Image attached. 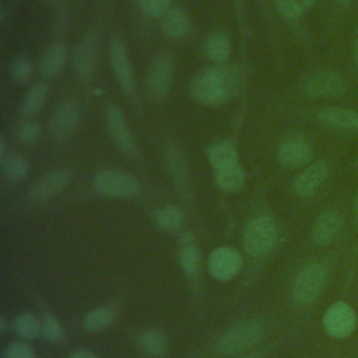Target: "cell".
Masks as SVG:
<instances>
[{
  "label": "cell",
  "mask_w": 358,
  "mask_h": 358,
  "mask_svg": "<svg viewBox=\"0 0 358 358\" xmlns=\"http://www.w3.org/2000/svg\"><path fill=\"white\" fill-rule=\"evenodd\" d=\"M238 85V74L231 67H208L199 71L190 81L192 96L204 105L225 103Z\"/></svg>",
  "instance_id": "obj_1"
},
{
  "label": "cell",
  "mask_w": 358,
  "mask_h": 358,
  "mask_svg": "<svg viewBox=\"0 0 358 358\" xmlns=\"http://www.w3.org/2000/svg\"><path fill=\"white\" fill-rule=\"evenodd\" d=\"M263 337V324L257 320H246L224 333L215 350L224 355H234L256 345Z\"/></svg>",
  "instance_id": "obj_2"
},
{
  "label": "cell",
  "mask_w": 358,
  "mask_h": 358,
  "mask_svg": "<svg viewBox=\"0 0 358 358\" xmlns=\"http://www.w3.org/2000/svg\"><path fill=\"white\" fill-rule=\"evenodd\" d=\"M327 271L322 263L313 262L303 266L296 274L292 285V296L298 305L312 303L323 291Z\"/></svg>",
  "instance_id": "obj_3"
},
{
  "label": "cell",
  "mask_w": 358,
  "mask_h": 358,
  "mask_svg": "<svg viewBox=\"0 0 358 358\" xmlns=\"http://www.w3.org/2000/svg\"><path fill=\"white\" fill-rule=\"evenodd\" d=\"M277 236L275 221L268 215H262L248 224L243 232V248L250 256H262L273 249Z\"/></svg>",
  "instance_id": "obj_4"
},
{
  "label": "cell",
  "mask_w": 358,
  "mask_h": 358,
  "mask_svg": "<svg viewBox=\"0 0 358 358\" xmlns=\"http://www.w3.org/2000/svg\"><path fill=\"white\" fill-rule=\"evenodd\" d=\"M94 187L108 197H131L140 190L138 180L133 175L115 169L99 171L94 178Z\"/></svg>",
  "instance_id": "obj_5"
},
{
  "label": "cell",
  "mask_w": 358,
  "mask_h": 358,
  "mask_svg": "<svg viewBox=\"0 0 358 358\" xmlns=\"http://www.w3.org/2000/svg\"><path fill=\"white\" fill-rule=\"evenodd\" d=\"M98 36L94 31L87 32L77 43L73 55V71L80 83H90L96 70Z\"/></svg>",
  "instance_id": "obj_6"
},
{
  "label": "cell",
  "mask_w": 358,
  "mask_h": 358,
  "mask_svg": "<svg viewBox=\"0 0 358 358\" xmlns=\"http://www.w3.org/2000/svg\"><path fill=\"white\" fill-rule=\"evenodd\" d=\"M105 119H106L109 136L115 143V145L120 150V152H123L130 158H137L138 157L137 144L131 134V130L127 126V122L122 109L116 105H108L105 110Z\"/></svg>",
  "instance_id": "obj_7"
},
{
  "label": "cell",
  "mask_w": 358,
  "mask_h": 358,
  "mask_svg": "<svg viewBox=\"0 0 358 358\" xmlns=\"http://www.w3.org/2000/svg\"><path fill=\"white\" fill-rule=\"evenodd\" d=\"M322 322L329 336L334 338H345L355 330L357 315L347 302L337 301L326 309Z\"/></svg>",
  "instance_id": "obj_8"
},
{
  "label": "cell",
  "mask_w": 358,
  "mask_h": 358,
  "mask_svg": "<svg viewBox=\"0 0 358 358\" xmlns=\"http://www.w3.org/2000/svg\"><path fill=\"white\" fill-rule=\"evenodd\" d=\"M173 59L169 53H158L147 73V90L152 98H162L166 95L173 80Z\"/></svg>",
  "instance_id": "obj_9"
},
{
  "label": "cell",
  "mask_w": 358,
  "mask_h": 358,
  "mask_svg": "<svg viewBox=\"0 0 358 358\" xmlns=\"http://www.w3.org/2000/svg\"><path fill=\"white\" fill-rule=\"evenodd\" d=\"M109 62L122 91L127 95L134 92V74L124 42L119 36L109 39Z\"/></svg>",
  "instance_id": "obj_10"
},
{
  "label": "cell",
  "mask_w": 358,
  "mask_h": 358,
  "mask_svg": "<svg viewBox=\"0 0 358 358\" xmlns=\"http://www.w3.org/2000/svg\"><path fill=\"white\" fill-rule=\"evenodd\" d=\"M80 122V106L73 99L62 101L49 120V134L55 140H64L74 133Z\"/></svg>",
  "instance_id": "obj_11"
},
{
  "label": "cell",
  "mask_w": 358,
  "mask_h": 358,
  "mask_svg": "<svg viewBox=\"0 0 358 358\" xmlns=\"http://www.w3.org/2000/svg\"><path fill=\"white\" fill-rule=\"evenodd\" d=\"M242 267V257L238 250L221 246L211 252L208 257V271L218 281H228L235 277Z\"/></svg>",
  "instance_id": "obj_12"
},
{
  "label": "cell",
  "mask_w": 358,
  "mask_h": 358,
  "mask_svg": "<svg viewBox=\"0 0 358 358\" xmlns=\"http://www.w3.org/2000/svg\"><path fill=\"white\" fill-rule=\"evenodd\" d=\"M71 182V173L69 169H55L38 179L29 189V199L34 203H43L53 196L63 192Z\"/></svg>",
  "instance_id": "obj_13"
},
{
  "label": "cell",
  "mask_w": 358,
  "mask_h": 358,
  "mask_svg": "<svg viewBox=\"0 0 358 358\" xmlns=\"http://www.w3.org/2000/svg\"><path fill=\"white\" fill-rule=\"evenodd\" d=\"M303 91L312 98H334L345 91V83L334 71H319L306 78Z\"/></svg>",
  "instance_id": "obj_14"
},
{
  "label": "cell",
  "mask_w": 358,
  "mask_h": 358,
  "mask_svg": "<svg viewBox=\"0 0 358 358\" xmlns=\"http://www.w3.org/2000/svg\"><path fill=\"white\" fill-rule=\"evenodd\" d=\"M329 173V165L319 159L305 168L294 182V193L299 197H309L323 185Z\"/></svg>",
  "instance_id": "obj_15"
},
{
  "label": "cell",
  "mask_w": 358,
  "mask_h": 358,
  "mask_svg": "<svg viewBox=\"0 0 358 358\" xmlns=\"http://www.w3.org/2000/svg\"><path fill=\"white\" fill-rule=\"evenodd\" d=\"M343 225V218L341 215L334 211V210H329L322 213L313 222L312 225V231H310V238L316 245L324 246L331 243Z\"/></svg>",
  "instance_id": "obj_16"
},
{
  "label": "cell",
  "mask_w": 358,
  "mask_h": 358,
  "mask_svg": "<svg viewBox=\"0 0 358 358\" xmlns=\"http://www.w3.org/2000/svg\"><path fill=\"white\" fill-rule=\"evenodd\" d=\"M312 148L302 138H288L278 145L277 159L285 168H296L309 161Z\"/></svg>",
  "instance_id": "obj_17"
},
{
  "label": "cell",
  "mask_w": 358,
  "mask_h": 358,
  "mask_svg": "<svg viewBox=\"0 0 358 358\" xmlns=\"http://www.w3.org/2000/svg\"><path fill=\"white\" fill-rule=\"evenodd\" d=\"M67 60V49L63 43L50 45L39 57L38 70L43 78H53L60 74Z\"/></svg>",
  "instance_id": "obj_18"
},
{
  "label": "cell",
  "mask_w": 358,
  "mask_h": 358,
  "mask_svg": "<svg viewBox=\"0 0 358 358\" xmlns=\"http://www.w3.org/2000/svg\"><path fill=\"white\" fill-rule=\"evenodd\" d=\"M317 119L326 126L347 130H358V110L354 109L341 106L323 108L317 113Z\"/></svg>",
  "instance_id": "obj_19"
},
{
  "label": "cell",
  "mask_w": 358,
  "mask_h": 358,
  "mask_svg": "<svg viewBox=\"0 0 358 358\" xmlns=\"http://www.w3.org/2000/svg\"><path fill=\"white\" fill-rule=\"evenodd\" d=\"M48 98H49L48 84L42 81L35 83L34 85L29 87V90L25 92L21 101V106H20L21 115L25 117H31L36 115L45 106Z\"/></svg>",
  "instance_id": "obj_20"
},
{
  "label": "cell",
  "mask_w": 358,
  "mask_h": 358,
  "mask_svg": "<svg viewBox=\"0 0 358 358\" xmlns=\"http://www.w3.org/2000/svg\"><path fill=\"white\" fill-rule=\"evenodd\" d=\"M207 158L214 169H220L238 164V151L231 143L218 141L208 148Z\"/></svg>",
  "instance_id": "obj_21"
},
{
  "label": "cell",
  "mask_w": 358,
  "mask_h": 358,
  "mask_svg": "<svg viewBox=\"0 0 358 358\" xmlns=\"http://www.w3.org/2000/svg\"><path fill=\"white\" fill-rule=\"evenodd\" d=\"M189 29V17L180 7H175L165 14L162 22L164 34L171 39L182 38Z\"/></svg>",
  "instance_id": "obj_22"
},
{
  "label": "cell",
  "mask_w": 358,
  "mask_h": 358,
  "mask_svg": "<svg viewBox=\"0 0 358 358\" xmlns=\"http://www.w3.org/2000/svg\"><path fill=\"white\" fill-rule=\"evenodd\" d=\"M215 182L225 192H239L245 183V173L239 164L215 169Z\"/></svg>",
  "instance_id": "obj_23"
},
{
  "label": "cell",
  "mask_w": 358,
  "mask_h": 358,
  "mask_svg": "<svg viewBox=\"0 0 358 358\" xmlns=\"http://www.w3.org/2000/svg\"><path fill=\"white\" fill-rule=\"evenodd\" d=\"M206 52L207 56L221 64L225 63L231 53V41L224 32H214L206 41Z\"/></svg>",
  "instance_id": "obj_24"
},
{
  "label": "cell",
  "mask_w": 358,
  "mask_h": 358,
  "mask_svg": "<svg viewBox=\"0 0 358 358\" xmlns=\"http://www.w3.org/2000/svg\"><path fill=\"white\" fill-rule=\"evenodd\" d=\"M0 161H1L3 173L6 175L7 179L13 182H20L27 176L29 169V162L25 157L18 154H10L1 158Z\"/></svg>",
  "instance_id": "obj_25"
},
{
  "label": "cell",
  "mask_w": 358,
  "mask_h": 358,
  "mask_svg": "<svg viewBox=\"0 0 358 358\" xmlns=\"http://www.w3.org/2000/svg\"><path fill=\"white\" fill-rule=\"evenodd\" d=\"M113 320H115L113 309L108 306H101L85 315L83 320V326L88 331H98L108 327Z\"/></svg>",
  "instance_id": "obj_26"
},
{
  "label": "cell",
  "mask_w": 358,
  "mask_h": 358,
  "mask_svg": "<svg viewBox=\"0 0 358 358\" xmlns=\"http://www.w3.org/2000/svg\"><path fill=\"white\" fill-rule=\"evenodd\" d=\"M32 73H34V64L28 56L18 55L10 62L8 74L14 83L17 84L27 83L31 78Z\"/></svg>",
  "instance_id": "obj_27"
},
{
  "label": "cell",
  "mask_w": 358,
  "mask_h": 358,
  "mask_svg": "<svg viewBox=\"0 0 358 358\" xmlns=\"http://www.w3.org/2000/svg\"><path fill=\"white\" fill-rule=\"evenodd\" d=\"M183 220H185L183 211L176 206H166L158 210L155 214L157 225L165 231H172L179 228Z\"/></svg>",
  "instance_id": "obj_28"
},
{
  "label": "cell",
  "mask_w": 358,
  "mask_h": 358,
  "mask_svg": "<svg viewBox=\"0 0 358 358\" xmlns=\"http://www.w3.org/2000/svg\"><path fill=\"white\" fill-rule=\"evenodd\" d=\"M140 344L147 352L152 355H162L168 348V340L165 334L155 329L143 333L140 337Z\"/></svg>",
  "instance_id": "obj_29"
},
{
  "label": "cell",
  "mask_w": 358,
  "mask_h": 358,
  "mask_svg": "<svg viewBox=\"0 0 358 358\" xmlns=\"http://www.w3.org/2000/svg\"><path fill=\"white\" fill-rule=\"evenodd\" d=\"M14 327L25 338H36L42 333V323L31 313L20 315L14 322Z\"/></svg>",
  "instance_id": "obj_30"
},
{
  "label": "cell",
  "mask_w": 358,
  "mask_h": 358,
  "mask_svg": "<svg viewBox=\"0 0 358 358\" xmlns=\"http://www.w3.org/2000/svg\"><path fill=\"white\" fill-rule=\"evenodd\" d=\"M179 259H180L182 268L189 275H194L199 271V268H200V252L194 245L186 243L180 250Z\"/></svg>",
  "instance_id": "obj_31"
},
{
  "label": "cell",
  "mask_w": 358,
  "mask_h": 358,
  "mask_svg": "<svg viewBox=\"0 0 358 358\" xmlns=\"http://www.w3.org/2000/svg\"><path fill=\"white\" fill-rule=\"evenodd\" d=\"M18 140L24 144H34L41 136V124L36 120H25L21 122L15 131Z\"/></svg>",
  "instance_id": "obj_32"
},
{
  "label": "cell",
  "mask_w": 358,
  "mask_h": 358,
  "mask_svg": "<svg viewBox=\"0 0 358 358\" xmlns=\"http://www.w3.org/2000/svg\"><path fill=\"white\" fill-rule=\"evenodd\" d=\"M138 8L151 18L161 17L168 13L171 0H136Z\"/></svg>",
  "instance_id": "obj_33"
},
{
  "label": "cell",
  "mask_w": 358,
  "mask_h": 358,
  "mask_svg": "<svg viewBox=\"0 0 358 358\" xmlns=\"http://www.w3.org/2000/svg\"><path fill=\"white\" fill-rule=\"evenodd\" d=\"M42 333L48 340H50L53 343H59L64 337L63 326L60 324V322L53 315H46L43 317V320H42Z\"/></svg>",
  "instance_id": "obj_34"
},
{
  "label": "cell",
  "mask_w": 358,
  "mask_h": 358,
  "mask_svg": "<svg viewBox=\"0 0 358 358\" xmlns=\"http://www.w3.org/2000/svg\"><path fill=\"white\" fill-rule=\"evenodd\" d=\"M277 11L287 20H296L302 13V3L299 0H273Z\"/></svg>",
  "instance_id": "obj_35"
},
{
  "label": "cell",
  "mask_w": 358,
  "mask_h": 358,
  "mask_svg": "<svg viewBox=\"0 0 358 358\" xmlns=\"http://www.w3.org/2000/svg\"><path fill=\"white\" fill-rule=\"evenodd\" d=\"M3 358H35V352L25 343H13L6 348Z\"/></svg>",
  "instance_id": "obj_36"
},
{
  "label": "cell",
  "mask_w": 358,
  "mask_h": 358,
  "mask_svg": "<svg viewBox=\"0 0 358 358\" xmlns=\"http://www.w3.org/2000/svg\"><path fill=\"white\" fill-rule=\"evenodd\" d=\"M70 358H98L92 351H88V350H77L74 351Z\"/></svg>",
  "instance_id": "obj_37"
},
{
  "label": "cell",
  "mask_w": 358,
  "mask_h": 358,
  "mask_svg": "<svg viewBox=\"0 0 358 358\" xmlns=\"http://www.w3.org/2000/svg\"><path fill=\"white\" fill-rule=\"evenodd\" d=\"M352 59H354V63L358 69V35H357V38L354 41V46H352Z\"/></svg>",
  "instance_id": "obj_38"
},
{
  "label": "cell",
  "mask_w": 358,
  "mask_h": 358,
  "mask_svg": "<svg viewBox=\"0 0 358 358\" xmlns=\"http://www.w3.org/2000/svg\"><path fill=\"white\" fill-rule=\"evenodd\" d=\"M7 154H6V140H4V137L1 136V138H0V159L1 158H4Z\"/></svg>",
  "instance_id": "obj_39"
},
{
  "label": "cell",
  "mask_w": 358,
  "mask_h": 358,
  "mask_svg": "<svg viewBox=\"0 0 358 358\" xmlns=\"http://www.w3.org/2000/svg\"><path fill=\"white\" fill-rule=\"evenodd\" d=\"M351 1H352V0H336V3H337V4H340V6H343V7L350 6V4H351Z\"/></svg>",
  "instance_id": "obj_40"
},
{
  "label": "cell",
  "mask_w": 358,
  "mask_h": 358,
  "mask_svg": "<svg viewBox=\"0 0 358 358\" xmlns=\"http://www.w3.org/2000/svg\"><path fill=\"white\" fill-rule=\"evenodd\" d=\"M352 207H354L355 214L358 215V194H357V197H355V199H354V201H352Z\"/></svg>",
  "instance_id": "obj_41"
},
{
  "label": "cell",
  "mask_w": 358,
  "mask_h": 358,
  "mask_svg": "<svg viewBox=\"0 0 358 358\" xmlns=\"http://www.w3.org/2000/svg\"><path fill=\"white\" fill-rule=\"evenodd\" d=\"M241 358H259V355L253 354V355H246V357H241Z\"/></svg>",
  "instance_id": "obj_42"
},
{
  "label": "cell",
  "mask_w": 358,
  "mask_h": 358,
  "mask_svg": "<svg viewBox=\"0 0 358 358\" xmlns=\"http://www.w3.org/2000/svg\"><path fill=\"white\" fill-rule=\"evenodd\" d=\"M43 1H49V0H43Z\"/></svg>",
  "instance_id": "obj_43"
}]
</instances>
